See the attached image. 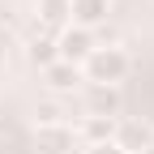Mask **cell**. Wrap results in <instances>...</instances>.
I'll list each match as a JSON object with an SVG mask.
<instances>
[{
	"mask_svg": "<svg viewBox=\"0 0 154 154\" xmlns=\"http://www.w3.org/2000/svg\"><path fill=\"white\" fill-rule=\"evenodd\" d=\"M128 69H133V60H128L124 47H94L86 60H82L86 86H120L124 77H128Z\"/></svg>",
	"mask_w": 154,
	"mask_h": 154,
	"instance_id": "6da1fadb",
	"label": "cell"
},
{
	"mask_svg": "<svg viewBox=\"0 0 154 154\" xmlns=\"http://www.w3.org/2000/svg\"><path fill=\"white\" fill-rule=\"evenodd\" d=\"M38 9V26H69V0H34Z\"/></svg>",
	"mask_w": 154,
	"mask_h": 154,
	"instance_id": "30bf717a",
	"label": "cell"
},
{
	"mask_svg": "<svg viewBox=\"0 0 154 154\" xmlns=\"http://www.w3.org/2000/svg\"><path fill=\"white\" fill-rule=\"evenodd\" d=\"M73 133H77V146H103V141H111V133H116V120H107V116H82V120L73 124Z\"/></svg>",
	"mask_w": 154,
	"mask_h": 154,
	"instance_id": "ba28073f",
	"label": "cell"
},
{
	"mask_svg": "<svg viewBox=\"0 0 154 154\" xmlns=\"http://www.w3.org/2000/svg\"><path fill=\"white\" fill-rule=\"evenodd\" d=\"M26 56H30V64H38V69H47V64L60 60V56H56V38H51V34H43V26H38V34H30Z\"/></svg>",
	"mask_w": 154,
	"mask_h": 154,
	"instance_id": "9c48e42d",
	"label": "cell"
},
{
	"mask_svg": "<svg viewBox=\"0 0 154 154\" xmlns=\"http://www.w3.org/2000/svg\"><path fill=\"white\" fill-rule=\"evenodd\" d=\"M43 86L60 99V94H73V90H82L86 86V77H82V69L77 64H69V60H56V64H47L43 69Z\"/></svg>",
	"mask_w": 154,
	"mask_h": 154,
	"instance_id": "8992f818",
	"label": "cell"
},
{
	"mask_svg": "<svg viewBox=\"0 0 154 154\" xmlns=\"http://www.w3.org/2000/svg\"><path fill=\"white\" fill-rule=\"evenodd\" d=\"M111 141L120 146L124 154H141V150H150V146H154V128H150L146 120L120 116V120H116V133H111Z\"/></svg>",
	"mask_w": 154,
	"mask_h": 154,
	"instance_id": "3957f363",
	"label": "cell"
},
{
	"mask_svg": "<svg viewBox=\"0 0 154 154\" xmlns=\"http://www.w3.org/2000/svg\"><path fill=\"white\" fill-rule=\"evenodd\" d=\"M111 13V0H69V26L82 30H99Z\"/></svg>",
	"mask_w": 154,
	"mask_h": 154,
	"instance_id": "52a82bcc",
	"label": "cell"
},
{
	"mask_svg": "<svg viewBox=\"0 0 154 154\" xmlns=\"http://www.w3.org/2000/svg\"><path fill=\"white\" fill-rule=\"evenodd\" d=\"M86 154H124L116 141H103V146H86Z\"/></svg>",
	"mask_w": 154,
	"mask_h": 154,
	"instance_id": "7c38bea8",
	"label": "cell"
},
{
	"mask_svg": "<svg viewBox=\"0 0 154 154\" xmlns=\"http://www.w3.org/2000/svg\"><path fill=\"white\" fill-rule=\"evenodd\" d=\"M0 154H5V137H0Z\"/></svg>",
	"mask_w": 154,
	"mask_h": 154,
	"instance_id": "4fadbf2b",
	"label": "cell"
},
{
	"mask_svg": "<svg viewBox=\"0 0 154 154\" xmlns=\"http://www.w3.org/2000/svg\"><path fill=\"white\" fill-rule=\"evenodd\" d=\"M34 150L38 154H73L77 150V133L73 124H43V128H34Z\"/></svg>",
	"mask_w": 154,
	"mask_h": 154,
	"instance_id": "277c9868",
	"label": "cell"
},
{
	"mask_svg": "<svg viewBox=\"0 0 154 154\" xmlns=\"http://www.w3.org/2000/svg\"><path fill=\"white\" fill-rule=\"evenodd\" d=\"M99 47V38H94V30H82V26H64L60 34H56V56L60 60H69V64H77L82 69V60Z\"/></svg>",
	"mask_w": 154,
	"mask_h": 154,
	"instance_id": "7a4b0ae2",
	"label": "cell"
},
{
	"mask_svg": "<svg viewBox=\"0 0 154 154\" xmlns=\"http://www.w3.org/2000/svg\"><path fill=\"white\" fill-rule=\"evenodd\" d=\"M86 94V116H107V120H120L124 99H120V86H82Z\"/></svg>",
	"mask_w": 154,
	"mask_h": 154,
	"instance_id": "5b68a950",
	"label": "cell"
},
{
	"mask_svg": "<svg viewBox=\"0 0 154 154\" xmlns=\"http://www.w3.org/2000/svg\"><path fill=\"white\" fill-rule=\"evenodd\" d=\"M43 124H64V111H60L56 99H47V103L34 107V128H43Z\"/></svg>",
	"mask_w": 154,
	"mask_h": 154,
	"instance_id": "8fae6325",
	"label": "cell"
}]
</instances>
